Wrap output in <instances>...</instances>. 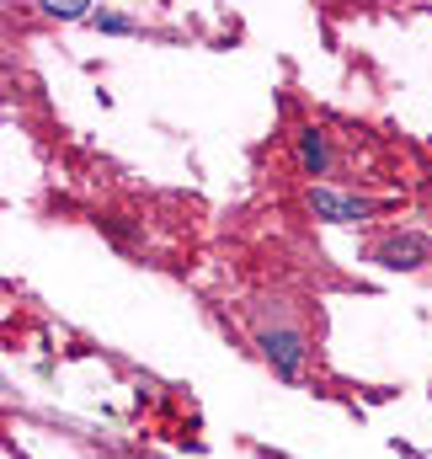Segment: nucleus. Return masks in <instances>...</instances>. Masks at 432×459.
I'll return each mask as SVG.
<instances>
[{
  "label": "nucleus",
  "mask_w": 432,
  "mask_h": 459,
  "mask_svg": "<svg viewBox=\"0 0 432 459\" xmlns=\"http://www.w3.org/2000/svg\"><path fill=\"white\" fill-rule=\"evenodd\" d=\"M310 209H315V220H325V225H358V220H368V214H374V204H368V198L331 193V187H310Z\"/></svg>",
  "instance_id": "3"
},
{
  "label": "nucleus",
  "mask_w": 432,
  "mask_h": 459,
  "mask_svg": "<svg viewBox=\"0 0 432 459\" xmlns=\"http://www.w3.org/2000/svg\"><path fill=\"white\" fill-rule=\"evenodd\" d=\"M368 262H379V267H390V273H417V267L432 262V240L417 235V230H395V235H384V240L368 251Z\"/></svg>",
  "instance_id": "1"
},
{
  "label": "nucleus",
  "mask_w": 432,
  "mask_h": 459,
  "mask_svg": "<svg viewBox=\"0 0 432 459\" xmlns=\"http://www.w3.org/2000/svg\"><path fill=\"white\" fill-rule=\"evenodd\" d=\"M91 27H97V32H134V16H117V11H97V16H91Z\"/></svg>",
  "instance_id": "6"
},
{
  "label": "nucleus",
  "mask_w": 432,
  "mask_h": 459,
  "mask_svg": "<svg viewBox=\"0 0 432 459\" xmlns=\"http://www.w3.org/2000/svg\"><path fill=\"white\" fill-rule=\"evenodd\" d=\"M86 5H91V0H43V16H54V22H81V16H86V22H91L97 11H86Z\"/></svg>",
  "instance_id": "5"
},
{
  "label": "nucleus",
  "mask_w": 432,
  "mask_h": 459,
  "mask_svg": "<svg viewBox=\"0 0 432 459\" xmlns=\"http://www.w3.org/2000/svg\"><path fill=\"white\" fill-rule=\"evenodd\" d=\"M299 166H305V177H325L331 171V144H325L321 128H305L299 134Z\"/></svg>",
  "instance_id": "4"
},
{
  "label": "nucleus",
  "mask_w": 432,
  "mask_h": 459,
  "mask_svg": "<svg viewBox=\"0 0 432 459\" xmlns=\"http://www.w3.org/2000/svg\"><path fill=\"white\" fill-rule=\"evenodd\" d=\"M256 347H262V358H267L283 379H299V368H305V337H299L294 326H267V332L256 337Z\"/></svg>",
  "instance_id": "2"
}]
</instances>
